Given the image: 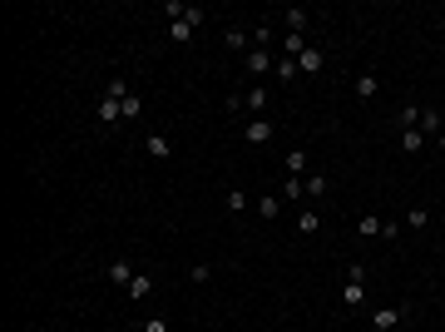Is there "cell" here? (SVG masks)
<instances>
[{"label":"cell","instance_id":"obj_2","mask_svg":"<svg viewBox=\"0 0 445 332\" xmlns=\"http://www.w3.org/2000/svg\"><path fill=\"white\" fill-rule=\"evenodd\" d=\"M401 322H406V307H401V303L376 307V313H371V332H396Z\"/></svg>","mask_w":445,"mask_h":332},{"label":"cell","instance_id":"obj_15","mask_svg":"<svg viewBox=\"0 0 445 332\" xmlns=\"http://www.w3.org/2000/svg\"><path fill=\"white\" fill-rule=\"evenodd\" d=\"M381 223H386V218H376V214H362V223H356V233H362V238H381Z\"/></svg>","mask_w":445,"mask_h":332},{"label":"cell","instance_id":"obj_24","mask_svg":"<svg viewBox=\"0 0 445 332\" xmlns=\"http://www.w3.org/2000/svg\"><path fill=\"white\" fill-rule=\"evenodd\" d=\"M297 75H302V70H297V60H287V55H282V60H278V79L287 85V79H297Z\"/></svg>","mask_w":445,"mask_h":332},{"label":"cell","instance_id":"obj_10","mask_svg":"<svg viewBox=\"0 0 445 332\" xmlns=\"http://www.w3.org/2000/svg\"><path fill=\"white\" fill-rule=\"evenodd\" d=\"M148 293H154V278H148V273H134V283H129V303H144Z\"/></svg>","mask_w":445,"mask_h":332},{"label":"cell","instance_id":"obj_23","mask_svg":"<svg viewBox=\"0 0 445 332\" xmlns=\"http://www.w3.org/2000/svg\"><path fill=\"white\" fill-rule=\"evenodd\" d=\"M282 199H287V203H297V199H307V183H302V179H287V189H282Z\"/></svg>","mask_w":445,"mask_h":332},{"label":"cell","instance_id":"obj_17","mask_svg":"<svg viewBox=\"0 0 445 332\" xmlns=\"http://www.w3.org/2000/svg\"><path fill=\"white\" fill-rule=\"evenodd\" d=\"M420 144H426L420 129H401V149H406V154H420Z\"/></svg>","mask_w":445,"mask_h":332},{"label":"cell","instance_id":"obj_19","mask_svg":"<svg viewBox=\"0 0 445 332\" xmlns=\"http://www.w3.org/2000/svg\"><path fill=\"white\" fill-rule=\"evenodd\" d=\"M302 183H307V199H322L327 194V174H307Z\"/></svg>","mask_w":445,"mask_h":332},{"label":"cell","instance_id":"obj_11","mask_svg":"<svg viewBox=\"0 0 445 332\" xmlns=\"http://www.w3.org/2000/svg\"><path fill=\"white\" fill-rule=\"evenodd\" d=\"M262 110H267V90H262V85H252V90H247V114H252V119H262Z\"/></svg>","mask_w":445,"mask_h":332},{"label":"cell","instance_id":"obj_25","mask_svg":"<svg viewBox=\"0 0 445 332\" xmlns=\"http://www.w3.org/2000/svg\"><path fill=\"white\" fill-rule=\"evenodd\" d=\"M144 114V99L139 94H124V119H139Z\"/></svg>","mask_w":445,"mask_h":332},{"label":"cell","instance_id":"obj_29","mask_svg":"<svg viewBox=\"0 0 445 332\" xmlns=\"http://www.w3.org/2000/svg\"><path fill=\"white\" fill-rule=\"evenodd\" d=\"M435 144H440V154H445V129H440V134H435Z\"/></svg>","mask_w":445,"mask_h":332},{"label":"cell","instance_id":"obj_6","mask_svg":"<svg viewBox=\"0 0 445 332\" xmlns=\"http://www.w3.org/2000/svg\"><path fill=\"white\" fill-rule=\"evenodd\" d=\"M144 149H148V159H168V154H174V139H168V134H148Z\"/></svg>","mask_w":445,"mask_h":332},{"label":"cell","instance_id":"obj_16","mask_svg":"<svg viewBox=\"0 0 445 332\" xmlns=\"http://www.w3.org/2000/svg\"><path fill=\"white\" fill-rule=\"evenodd\" d=\"M168 40H174V45H188V40H193V25H183V20H168Z\"/></svg>","mask_w":445,"mask_h":332},{"label":"cell","instance_id":"obj_18","mask_svg":"<svg viewBox=\"0 0 445 332\" xmlns=\"http://www.w3.org/2000/svg\"><path fill=\"white\" fill-rule=\"evenodd\" d=\"M223 45H228V50H247V35H243L238 25H228V30H223Z\"/></svg>","mask_w":445,"mask_h":332},{"label":"cell","instance_id":"obj_14","mask_svg":"<svg viewBox=\"0 0 445 332\" xmlns=\"http://www.w3.org/2000/svg\"><path fill=\"white\" fill-rule=\"evenodd\" d=\"M376 90H381V79L366 70V75H356V94H362V99H376Z\"/></svg>","mask_w":445,"mask_h":332},{"label":"cell","instance_id":"obj_1","mask_svg":"<svg viewBox=\"0 0 445 332\" xmlns=\"http://www.w3.org/2000/svg\"><path fill=\"white\" fill-rule=\"evenodd\" d=\"M124 94H134V90L114 75L109 85H104V94H99V124H119L124 119Z\"/></svg>","mask_w":445,"mask_h":332},{"label":"cell","instance_id":"obj_7","mask_svg":"<svg viewBox=\"0 0 445 332\" xmlns=\"http://www.w3.org/2000/svg\"><path fill=\"white\" fill-rule=\"evenodd\" d=\"M322 60H327L322 50H316V45H307L302 55H297V70H302V75H316V70H322Z\"/></svg>","mask_w":445,"mask_h":332},{"label":"cell","instance_id":"obj_28","mask_svg":"<svg viewBox=\"0 0 445 332\" xmlns=\"http://www.w3.org/2000/svg\"><path fill=\"white\" fill-rule=\"evenodd\" d=\"M139 332H168V318H148V322H144Z\"/></svg>","mask_w":445,"mask_h":332},{"label":"cell","instance_id":"obj_22","mask_svg":"<svg viewBox=\"0 0 445 332\" xmlns=\"http://www.w3.org/2000/svg\"><path fill=\"white\" fill-rule=\"evenodd\" d=\"M223 203H228L232 214H243V209H247V194H243V189H228V194H223Z\"/></svg>","mask_w":445,"mask_h":332},{"label":"cell","instance_id":"obj_30","mask_svg":"<svg viewBox=\"0 0 445 332\" xmlns=\"http://www.w3.org/2000/svg\"><path fill=\"white\" fill-rule=\"evenodd\" d=\"M129 332H139V327H129Z\"/></svg>","mask_w":445,"mask_h":332},{"label":"cell","instance_id":"obj_26","mask_svg":"<svg viewBox=\"0 0 445 332\" xmlns=\"http://www.w3.org/2000/svg\"><path fill=\"white\" fill-rule=\"evenodd\" d=\"M297 228H302V233H316V228H322V214H297Z\"/></svg>","mask_w":445,"mask_h":332},{"label":"cell","instance_id":"obj_9","mask_svg":"<svg viewBox=\"0 0 445 332\" xmlns=\"http://www.w3.org/2000/svg\"><path fill=\"white\" fill-rule=\"evenodd\" d=\"M109 283H114V288H129V283H134V268L124 263V258H114V263H109Z\"/></svg>","mask_w":445,"mask_h":332},{"label":"cell","instance_id":"obj_3","mask_svg":"<svg viewBox=\"0 0 445 332\" xmlns=\"http://www.w3.org/2000/svg\"><path fill=\"white\" fill-rule=\"evenodd\" d=\"M267 70H278L272 50H247V75H267Z\"/></svg>","mask_w":445,"mask_h":332},{"label":"cell","instance_id":"obj_8","mask_svg":"<svg viewBox=\"0 0 445 332\" xmlns=\"http://www.w3.org/2000/svg\"><path fill=\"white\" fill-rule=\"evenodd\" d=\"M258 218H262V223L282 218V199H278V194H262V199H258Z\"/></svg>","mask_w":445,"mask_h":332},{"label":"cell","instance_id":"obj_27","mask_svg":"<svg viewBox=\"0 0 445 332\" xmlns=\"http://www.w3.org/2000/svg\"><path fill=\"white\" fill-rule=\"evenodd\" d=\"M183 10H188L183 0H163V15H168V20H183Z\"/></svg>","mask_w":445,"mask_h":332},{"label":"cell","instance_id":"obj_21","mask_svg":"<svg viewBox=\"0 0 445 332\" xmlns=\"http://www.w3.org/2000/svg\"><path fill=\"white\" fill-rule=\"evenodd\" d=\"M183 25H193V30L208 25V10H203V5H188V10H183Z\"/></svg>","mask_w":445,"mask_h":332},{"label":"cell","instance_id":"obj_5","mask_svg":"<svg viewBox=\"0 0 445 332\" xmlns=\"http://www.w3.org/2000/svg\"><path fill=\"white\" fill-rule=\"evenodd\" d=\"M362 303H366V283L347 278V283H342V307H362Z\"/></svg>","mask_w":445,"mask_h":332},{"label":"cell","instance_id":"obj_4","mask_svg":"<svg viewBox=\"0 0 445 332\" xmlns=\"http://www.w3.org/2000/svg\"><path fill=\"white\" fill-rule=\"evenodd\" d=\"M272 134H278V129H272L267 114H262V119H247V144H267Z\"/></svg>","mask_w":445,"mask_h":332},{"label":"cell","instance_id":"obj_12","mask_svg":"<svg viewBox=\"0 0 445 332\" xmlns=\"http://www.w3.org/2000/svg\"><path fill=\"white\" fill-rule=\"evenodd\" d=\"M440 129H445V124H440V114H435V110H420V134H426V139H435Z\"/></svg>","mask_w":445,"mask_h":332},{"label":"cell","instance_id":"obj_20","mask_svg":"<svg viewBox=\"0 0 445 332\" xmlns=\"http://www.w3.org/2000/svg\"><path fill=\"white\" fill-rule=\"evenodd\" d=\"M406 228H416V233H420V228H431V209H411L406 214Z\"/></svg>","mask_w":445,"mask_h":332},{"label":"cell","instance_id":"obj_13","mask_svg":"<svg viewBox=\"0 0 445 332\" xmlns=\"http://www.w3.org/2000/svg\"><path fill=\"white\" fill-rule=\"evenodd\" d=\"M307 174V149H292L287 154V179H302Z\"/></svg>","mask_w":445,"mask_h":332}]
</instances>
